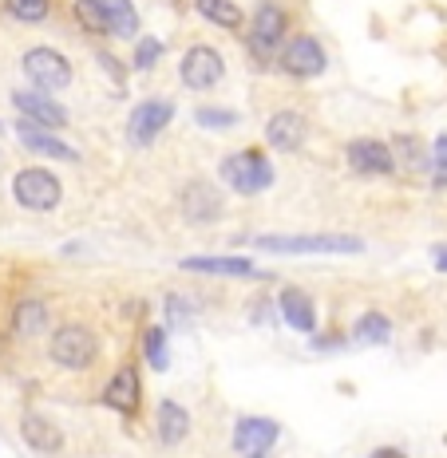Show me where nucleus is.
<instances>
[{
	"mask_svg": "<svg viewBox=\"0 0 447 458\" xmlns=\"http://www.w3.org/2000/svg\"><path fill=\"white\" fill-rule=\"evenodd\" d=\"M254 250L262 253H360L365 242L360 237H340V233H305V237H258Z\"/></svg>",
	"mask_w": 447,
	"mask_h": 458,
	"instance_id": "obj_1",
	"label": "nucleus"
},
{
	"mask_svg": "<svg viewBox=\"0 0 447 458\" xmlns=\"http://www.w3.org/2000/svg\"><path fill=\"white\" fill-rule=\"evenodd\" d=\"M222 182L237 194H262L273 186V166L262 150H237L222 162Z\"/></svg>",
	"mask_w": 447,
	"mask_h": 458,
	"instance_id": "obj_2",
	"label": "nucleus"
},
{
	"mask_svg": "<svg viewBox=\"0 0 447 458\" xmlns=\"http://www.w3.org/2000/svg\"><path fill=\"white\" fill-rule=\"evenodd\" d=\"M95 352H99L95 332L83 328V324H64V328L52 332V344H47V356H52L60 368H68V371L91 368L95 364Z\"/></svg>",
	"mask_w": 447,
	"mask_h": 458,
	"instance_id": "obj_3",
	"label": "nucleus"
},
{
	"mask_svg": "<svg viewBox=\"0 0 447 458\" xmlns=\"http://www.w3.org/2000/svg\"><path fill=\"white\" fill-rule=\"evenodd\" d=\"M13 198L21 202L24 209H36V214H47V209L60 206L64 190H60V178L52 170H40V166H28L13 178Z\"/></svg>",
	"mask_w": 447,
	"mask_h": 458,
	"instance_id": "obj_4",
	"label": "nucleus"
},
{
	"mask_svg": "<svg viewBox=\"0 0 447 458\" xmlns=\"http://www.w3.org/2000/svg\"><path fill=\"white\" fill-rule=\"evenodd\" d=\"M21 68L28 80H32V88L44 95H56L72 83V64L64 60L56 47H32V52H24Z\"/></svg>",
	"mask_w": 447,
	"mask_h": 458,
	"instance_id": "obj_5",
	"label": "nucleus"
},
{
	"mask_svg": "<svg viewBox=\"0 0 447 458\" xmlns=\"http://www.w3.org/2000/svg\"><path fill=\"white\" fill-rule=\"evenodd\" d=\"M170 119H175V103H170V99L139 103V107L131 111V119H127V139L135 142V147H150V142L167 131Z\"/></svg>",
	"mask_w": 447,
	"mask_h": 458,
	"instance_id": "obj_6",
	"label": "nucleus"
},
{
	"mask_svg": "<svg viewBox=\"0 0 447 458\" xmlns=\"http://www.w3.org/2000/svg\"><path fill=\"white\" fill-rule=\"evenodd\" d=\"M222 75H226V64H222V55H218L214 47L198 44V47H190V52L183 55V83L190 91H211V88L222 83Z\"/></svg>",
	"mask_w": 447,
	"mask_h": 458,
	"instance_id": "obj_7",
	"label": "nucleus"
},
{
	"mask_svg": "<svg viewBox=\"0 0 447 458\" xmlns=\"http://www.w3.org/2000/svg\"><path fill=\"white\" fill-rule=\"evenodd\" d=\"M325 47H321L313 36H293L289 44L281 47V68L293 75V80H313V75L325 72Z\"/></svg>",
	"mask_w": 447,
	"mask_h": 458,
	"instance_id": "obj_8",
	"label": "nucleus"
},
{
	"mask_svg": "<svg viewBox=\"0 0 447 458\" xmlns=\"http://www.w3.org/2000/svg\"><path fill=\"white\" fill-rule=\"evenodd\" d=\"M285 13L278 4H262L258 13H254V32H250V47L258 60H270L278 47H285Z\"/></svg>",
	"mask_w": 447,
	"mask_h": 458,
	"instance_id": "obj_9",
	"label": "nucleus"
},
{
	"mask_svg": "<svg viewBox=\"0 0 447 458\" xmlns=\"http://www.w3.org/2000/svg\"><path fill=\"white\" fill-rule=\"evenodd\" d=\"M278 435H281V427L273 423V419H265V415L237 419V427H234V451H242L245 458H262L273 443H278Z\"/></svg>",
	"mask_w": 447,
	"mask_h": 458,
	"instance_id": "obj_10",
	"label": "nucleus"
},
{
	"mask_svg": "<svg viewBox=\"0 0 447 458\" xmlns=\"http://www.w3.org/2000/svg\"><path fill=\"white\" fill-rule=\"evenodd\" d=\"M16 139H21V147H24V150H32V155H40V158L80 162V150L68 147V142H64V139L47 135V127H36V123H28V119L16 123Z\"/></svg>",
	"mask_w": 447,
	"mask_h": 458,
	"instance_id": "obj_11",
	"label": "nucleus"
},
{
	"mask_svg": "<svg viewBox=\"0 0 447 458\" xmlns=\"http://www.w3.org/2000/svg\"><path fill=\"white\" fill-rule=\"evenodd\" d=\"M309 139V119L301 111H278L265 123V142L273 150H301Z\"/></svg>",
	"mask_w": 447,
	"mask_h": 458,
	"instance_id": "obj_12",
	"label": "nucleus"
},
{
	"mask_svg": "<svg viewBox=\"0 0 447 458\" xmlns=\"http://www.w3.org/2000/svg\"><path fill=\"white\" fill-rule=\"evenodd\" d=\"M13 103H16V111H21L28 123H36V127L56 131V127H64V123H68V114H64L60 103H52V95H44L36 88L32 91H16Z\"/></svg>",
	"mask_w": 447,
	"mask_h": 458,
	"instance_id": "obj_13",
	"label": "nucleus"
},
{
	"mask_svg": "<svg viewBox=\"0 0 447 458\" xmlns=\"http://www.w3.org/2000/svg\"><path fill=\"white\" fill-rule=\"evenodd\" d=\"M103 403L119 415H135L142 403V384H139V371L135 368H119L111 376V384L103 387Z\"/></svg>",
	"mask_w": 447,
	"mask_h": 458,
	"instance_id": "obj_14",
	"label": "nucleus"
},
{
	"mask_svg": "<svg viewBox=\"0 0 447 458\" xmlns=\"http://www.w3.org/2000/svg\"><path fill=\"white\" fill-rule=\"evenodd\" d=\"M348 162H353L357 174H392L396 170L392 147H384V142H376V139H357L353 147H348Z\"/></svg>",
	"mask_w": 447,
	"mask_h": 458,
	"instance_id": "obj_15",
	"label": "nucleus"
},
{
	"mask_svg": "<svg viewBox=\"0 0 447 458\" xmlns=\"http://www.w3.org/2000/svg\"><path fill=\"white\" fill-rule=\"evenodd\" d=\"M178 265L186 273H206V276H262L250 257H186Z\"/></svg>",
	"mask_w": 447,
	"mask_h": 458,
	"instance_id": "obj_16",
	"label": "nucleus"
},
{
	"mask_svg": "<svg viewBox=\"0 0 447 458\" xmlns=\"http://www.w3.org/2000/svg\"><path fill=\"white\" fill-rule=\"evenodd\" d=\"M21 435H24V443L40 454H56L64 446V431L47 415H36V411H28L21 419Z\"/></svg>",
	"mask_w": 447,
	"mask_h": 458,
	"instance_id": "obj_17",
	"label": "nucleus"
},
{
	"mask_svg": "<svg viewBox=\"0 0 447 458\" xmlns=\"http://www.w3.org/2000/svg\"><path fill=\"white\" fill-rule=\"evenodd\" d=\"M183 214L190 222H214L222 214V194L211 182H190L183 190Z\"/></svg>",
	"mask_w": 447,
	"mask_h": 458,
	"instance_id": "obj_18",
	"label": "nucleus"
},
{
	"mask_svg": "<svg viewBox=\"0 0 447 458\" xmlns=\"http://www.w3.org/2000/svg\"><path fill=\"white\" fill-rule=\"evenodd\" d=\"M278 312H281V320L289 324V328H297V332H313V328H317V309H313V301L301 289H281Z\"/></svg>",
	"mask_w": 447,
	"mask_h": 458,
	"instance_id": "obj_19",
	"label": "nucleus"
},
{
	"mask_svg": "<svg viewBox=\"0 0 447 458\" xmlns=\"http://www.w3.org/2000/svg\"><path fill=\"white\" fill-rule=\"evenodd\" d=\"M186 431H190V415L175 399H163V403H159V443L178 446L186 438Z\"/></svg>",
	"mask_w": 447,
	"mask_h": 458,
	"instance_id": "obj_20",
	"label": "nucleus"
},
{
	"mask_svg": "<svg viewBox=\"0 0 447 458\" xmlns=\"http://www.w3.org/2000/svg\"><path fill=\"white\" fill-rule=\"evenodd\" d=\"M47 328V304L44 301H21L13 312V332L16 336H36V332Z\"/></svg>",
	"mask_w": 447,
	"mask_h": 458,
	"instance_id": "obj_21",
	"label": "nucleus"
},
{
	"mask_svg": "<svg viewBox=\"0 0 447 458\" xmlns=\"http://www.w3.org/2000/svg\"><path fill=\"white\" fill-rule=\"evenodd\" d=\"M353 340L357 344H368V348H376V344H388V340H392V320H388L384 312H365V317L357 320V328H353Z\"/></svg>",
	"mask_w": 447,
	"mask_h": 458,
	"instance_id": "obj_22",
	"label": "nucleus"
},
{
	"mask_svg": "<svg viewBox=\"0 0 447 458\" xmlns=\"http://www.w3.org/2000/svg\"><path fill=\"white\" fill-rule=\"evenodd\" d=\"M103 8H107V21H111V32L116 36H123V40L139 36V13L131 0H103Z\"/></svg>",
	"mask_w": 447,
	"mask_h": 458,
	"instance_id": "obj_23",
	"label": "nucleus"
},
{
	"mask_svg": "<svg viewBox=\"0 0 447 458\" xmlns=\"http://www.w3.org/2000/svg\"><path fill=\"white\" fill-rule=\"evenodd\" d=\"M194 8H198L202 21H211L218 28H237L242 24V8H237L234 0H194Z\"/></svg>",
	"mask_w": 447,
	"mask_h": 458,
	"instance_id": "obj_24",
	"label": "nucleus"
},
{
	"mask_svg": "<svg viewBox=\"0 0 447 458\" xmlns=\"http://www.w3.org/2000/svg\"><path fill=\"white\" fill-rule=\"evenodd\" d=\"M75 21L88 28L91 36L111 32V21H107V8H103V0H75Z\"/></svg>",
	"mask_w": 447,
	"mask_h": 458,
	"instance_id": "obj_25",
	"label": "nucleus"
},
{
	"mask_svg": "<svg viewBox=\"0 0 447 458\" xmlns=\"http://www.w3.org/2000/svg\"><path fill=\"white\" fill-rule=\"evenodd\" d=\"M392 155H396V166H404V170H432V158L424 155L420 142L408 139V135H400L392 142Z\"/></svg>",
	"mask_w": 447,
	"mask_h": 458,
	"instance_id": "obj_26",
	"label": "nucleus"
},
{
	"mask_svg": "<svg viewBox=\"0 0 447 458\" xmlns=\"http://www.w3.org/2000/svg\"><path fill=\"white\" fill-rule=\"evenodd\" d=\"M4 8L13 21L40 24V21H47V13H52V0H4Z\"/></svg>",
	"mask_w": 447,
	"mask_h": 458,
	"instance_id": "obj_27",
	"label": "nucleus"
},
{
	"mask_svg": "<svg viewBox=\"0 0 447 458\" xmlns=\"http://www.w3.org/2000/svg\"><path fill=\"white\" fill-rule=\"evenodd\" d=\"M142 352H147V364L155 368V371H167V368H170L163 328H147V336H142Z\"/></svg>",
	"mask_w": 447,
	"mask_h": 458,
	"instance_id": "obj_28",
	"label": "nucleus"
},
{
	"mask_svg": "<svg viewBox=\"0 0 447 458\" xmlns=\"http://www.w3.org/2000/svg\"><path fill=\"white\" fill-rule=\"evenodd\" d=\"M237 114L234 111H218V107H198V127L206 131H222V127H234Z\"/></svg>",
	"mask_w": 447,
	"mask_h": 458,
	"instance_id": "obj_29",
	"label": "nucleus"
},
{
	"mask_svg": "<svg viewBox=\"0 0 447 458\" xmlns=\"http://www.w3.org/2000/svg\"><path fill=\"white\" fill-rule=\"evenodd\" d=\"M167 317H170V324H175V328H186L190 317H194V309H190L183 297H175V293H170V297H167Z\"/></svg>",
	"mask_w": 447,
	"mask_h": 458,
	"instance_id": "obj_30",
	"label": "nucleus"
},
{
	"mask_svg": "<svg viewBox=\"0 0 447 458\" xmlns=\"http://www.w3.org/2000/svg\"><path fill=\"white\" fill-rule=\"evenodd\" d=\"M159 55H163V44H159V40H139V47H135V68L147 72L150 64L159 60Z\"/></svg>",
	"mask_w": 447,
	"mask_h": 458,
	"instance_id": "obj_31",
	"label": "nucleus"
},
{
	"mask_svg": "<svg viewBox=\"0 0 447 458\" xmlns=\"http://www.w3.org/2000/svg\"><path fill=\"white\" fill-rule=\"evenodd\" d=\"M95 60H99L103 68H107V75H111V80H116V83H123V80H127V72H123V64H119V60H116V55H111V52H99V55H95Z\"/></svg>",
	"mask_w": 447,
	"mask_h": 458,
	"instance_id": "obj_32",
	"label": "nucleus"
},
{
	"mask_svg": "<svg viewBox=\"0 0 447 458\" xmlns=\"http://www.w3.org/2000/svg\"><path fill=\"white\" fill-rule=\"evenodd\" d=\"M432 186L435 190L447 186V155H440V150H435V158H432Z\"/></svg>",
	"mask_w": 447,
	"mask_h": 458,
	"instance_id": "obj_33",
	"label": "nucleus"
},
{
	"mask_svg": "<svg viewBox=\"0 0 447 458\" xmlns=\"http://www.w3.org/2000/svg\"><path fill=\"white\" fill-rule=\"evenodd\" d=\"M373 458H408V454H404V451H396V446H380Z\"/></svg>",
	"mask_w": 447,
	"mask_h": 458,
	"instance_id": "obj_34",
	"label": "nucleus"
},
{
	"mask_svg": "<svg viewBox=\"0 0 447 458\" xmlns=\"http://www.w3.org/2000/svg\"><path fill=\"white\" fill-rule=\"evenodd\" d=\"M435 269L447 273V245H440V250H435Z\"/></svg>",
	"mask_w": 447,
	"mask_h": 458,
	"instance_id": "obj_35",
	"label": "nucleus"
},
{
	"mask_svg": "<svg viewBox=\"0 0 447 458\" xmlns=\"http://www.w3.org/2000/svg\"><path fill=\"white\" fill-rule=\"evenodd\" d=\"M435 150H440V155H447V135L435 139Z\"/></svg>",
	"mask_w": 447,
	"mask_h": 458,
	"instance_id": "obj_36",
	"label": "nucleus"
}]
</instances>
